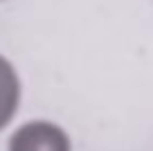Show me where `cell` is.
<instances>
[{"label": "cell", "instance_id": "2", "mask_svg": "<svg viewBox=\"0 0 153 151\" xmlns=\"http://www.w3.org/2000/svg\"><path fill=\"white\" fill-rule=\"evenodd\" d=\"M20 97H23V86L18 70L5 54H0V131L7 129L16 117Z\"/></svg>", "mask_w": 153, "mask_h": 151}, {"label": "cell", "instance_id": "1", "mask_svg": "<svg viewBox=\"0 0 153 151\" xmlns=\"http://www.w3.org/2000/svg\"><path fill=\"white\" fill-rule=\"evenodd\" d=\"M7 151H72V140L56 122L29 120L9 135Z\"/></svg>", "mask_w": 153, "mask_h": 151}]
</instances>
